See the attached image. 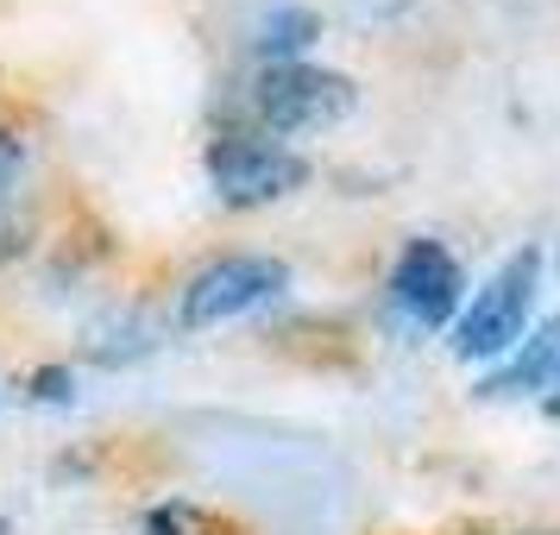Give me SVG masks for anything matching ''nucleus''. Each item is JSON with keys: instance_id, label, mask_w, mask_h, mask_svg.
I'll return each instance as SVG.
<instances>
[{"instance_id": "1", "label": "nucleus", "mask_w": 560, "mask_h": 535, "mask_svg": "<svg viewBox=\"0 0 560 535\" xmlns=\"http://www.w3.org/2000/svg\"><path fill=\"white\" fill-rule=\"evenodd\" d=\"M359 107V82L328 63H253V77L233 95L228 127H253L271 139H296V132H328Z\"/></svg>"}, {"instance_id": "2", "label": "nucleus", "mask_w": 560, "mask_h": 535, "mask_svg": "<svg viewBox=\"0 0 560 535\" xmlns=\"http://www.w3.org/2000/svg\"><path fill=\"white\" fill-rule=\"evenodd\" d=\"M202 164H208V183H214L221 208H271L308 183V158L253 127H221L208 139Z\"/></svg>"}, {"instance_id": "3", "label": "nucleus", "mask_w": 560, "mask_h": 535, "mask_svg": "<svg viewBox=\"0 0 560 535\" xmlns=\"http://www.w3.org/2000/svg\"><path fill=\"white\" fill-rule=\"evenodd\" d=\"M290 290V265L271 253H221L196 265L177 290V322L196 328H228L240 315H258L265 303H278Z\"/></svg>"}, {"instance_id": "4", "label": "nucleus", "mask_w": 560, "mask_h": 535, "mask_svg": "<svg viewBox=\"0 0 560 535\" xmlns=\"http://www.w3.org/2000/svg\"><path fill=\"white\" fill-rule=\"evenodd\" d=\"M535 283H541V253L523 246L510 253L491 278L472 290V303H459L454 315V353L459 359H498L523 340V322L535 309Z\"/></svg>"}, {"instance_id": "5", "label": "nucleus", "mask_w": 560, "mask_h": 535, "mask_svg": "<svg viewBox=\"0 0 560 535\" xmlns=\"http://www.w3.org/2000/svg\"><path fill=\"white\" fill-rule=\"evenodd\" d=\"M384 296L397 309V322H409L416 334H434V328H454L459 303H466V271L459 258L441 246V240H404V253L384 278Z\"/></svg>"}, {"instance_id": "6", "label": "nucleus", "mask_w": 560, "mask_h": 535, "mask_svg": "<svg viewBox=\"0 0 560 535\" xmlns=\"http://www.w3.org/2000/svg\"><path fill=\"white\" fill-rule=\"evenodd\" d=\"M548 391H560V315L523 334L504 365L479 379V397H548Z\"/></svg>"}, {"instance_id": "7", "label": "nucleus", "mask_w": 560, "mask_h": 535, "mask_svg": "<svg viewBox=\"0 0 560 535\" xmlns=\"http://www.w3.org/2000/svg\"><path fill=\"white\" fill-rule=\"evenodd\" d=\"M152 353H158V322L139 303H107L102 315L82 328V359H89V365L120 372V365H139V359H152Z\"/></svg>"}, {"instance_id": "8", "label": "nucleus", "mask_w": 560, "mask_h": 535, "mask_svg": "<svg viewBox=\"0 0 560 535\" xmlns=\"http://www.w3.org/2000/svg\"><path fill=\"white\" fill-rule=\"evenodd\" d=\"M315 38H322V13L308 0H265L246 20V51L258 63H296V57H308Z\"/></svg>"}, {"instance_id": "9", "label": "nucleus", "mask_w": 560, "mask_h": 535, "mask_svg": "<svg viewBox=\"0 0 560 535\" xmlns=\"http://www.w3.org/2000/svg\"><path fill=\"white\" fill-rule=\"evenodd\" d=\"M26 183H32V146H26V132L0 120V240H7V233H20Z\"/></svg>"}, {"instance_id": "10", "label": "nucleus", "mask_w": 560, "mask_h": 535, "mask_svg": "<svg viewBox=\"0 0 560 535\" xmlns=\"http://www.w3.org/2000/svg\"><path fill=\"white\" fill-rule=\"evenodd\" d=\"M77 391H82V379L70 359H51V365H32L26 372V404H38V409H70Z\"/></svg>"}, {"instance_id": "11", "label": "nucleus", "mask_w": 560, "mask_h": 535, "mask_svg": "<svg viewBox=\"0 0 560 535\" xmlns=\"http://www.w3.org/2000/svg\"><path fill=\"white\" fill-rule=\"evenodd\" d=\"M183 530H189V510H183V504L139 510V535H183Z\"/></svg>"}, {"instance_id": "12", "label": "nucleus", "mask_w": 560, "mask_h": 535, "mask_svg": "<svg viewBox=\"0 0 560 535\" xmlns=\"http://www.w3.org/2000/svg\"><path fill=\"white\" fill-rule=\"evenodd\" d=\"M541 404H548V416H555V422H560V391H548V397H541Z\"/></svg>"}, {"instance_id": "13", "label": "nucleus", "mask_w": 560, "mask_h": 535, "mask_svg": "<svg viewBox=\"0 0 560 535\" xmlns=\"http://www.w3.org/2000/svg\"><path fill=\"white\" fill-rule=\"evenodd\" d=\"M516 535H560V530H516Z\"/></svg>"}, {"instance_id": "14", "label": "nucleus", "mask_w": 560, "mask_h": 535, "mask_svg": "<svg viewBox=\"0 0 560 535\" xmlns=\"http://www.w3.org/2000/svg\"><path fill=\"white\" fill-rule=\"evenodd\" d=\"M7 530H13V523H7V516H0V535H7Z\"/></svg>"}]
</instances>
